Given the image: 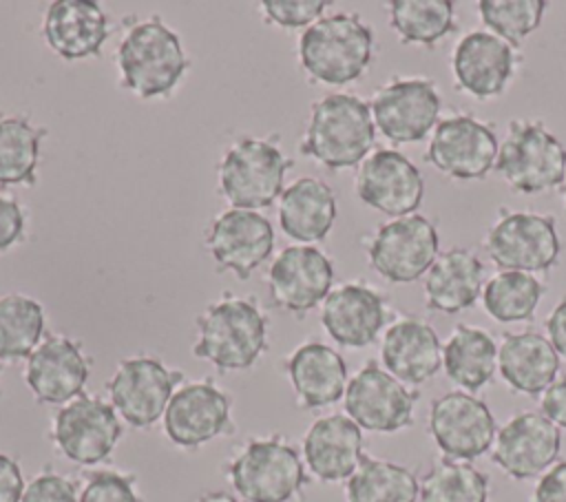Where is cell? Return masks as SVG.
<instances>
[{"instance_id":"obj_9","label":"cell","mask_w":566,"mask_h":502,"mask_svg":"<svg viewBox=\"0 0 566 502\" xmlns=\"http://www.w3.org/2000/svg\"><path fill=\"white\" fill-rule=\"evenodd\" d=\"M369 265L391 283H413L440 254L436 223L424 215H407L376 228L367 239Z\"/></svg>"},{"instance_id":"obj_39","label":"cell","mask_w":566,"mask_h":502,"mask_svg":"<svg viewBox=\"0 0 566 502\" xmlns=\"http://www.w3.org/2000/svg\"><path fill=\"white\" fill-rule=\"evenodd\" d=\"M80 502H142L135 489V478L102 469L93 471L80 493Z\"/></svg>"},{"instance_id":"obj_46","label":"cell","mask_w":566,"mask_h":502,"mask_svg":"<svg viewBox=\"0 0 566 502\" xmlns=\"http://www.w3.org/2000/svg\"><path fill=\"white\" fill-rule=\"evenodd\" d=\"M546 332L548 341L559 354V358H566V299H562L553 312L546 318Z\"/></svg>"},{"instance_id":"obj_48","label":"cell","mask_w":566,"mask_h":502,"mask_svg":"<svg viewBox=\"0 0 566 502\" xmlns=\"http://www.w3.org/2000/svg\"><path fill=\"white\" fill-rule=\"evenodd\" d=\"M562 195H564V201H566V179H564V184H562Z\"/></svg>"},{"instance_id":"obj_45","label":"cell","mask_w":566,"mask_h":502,"mask_svg":"<svg viewBox=\"0 0 566 502\" xmlns=\"http://www.w3.org/2000/svg\"><path fill=\"white\" fill-rule=\"evenodd\" d=\"M542 414L557 425L559 429H566V376L557 378L544 394H542Z\"/></svg>"},{"instance_id":"obj_8","label":"cell","mask_w":566,"mask_h":502,"mask_svg":"<svg viewBox=\"0 0 566 502\" xmlns=\"http://www.w3.org/2000/svg\"><path fill=\"white\" fill-rule=\"evenodd\" d=\"M484 248L500 270L528 274L548 272L562 254L555 217L526 210H502L486 232Z\"/></svg>"},{"instance_id":"obj_42","label":"cell","mask_w":566,"mask_h":502,"mask_svg":"<svg viewBox=\"0 0 566 502\" xmlns=\"http://www.w3.org/2000/svg\"><path fill=\"white\" fill-rule=\"evenodd\" d=\"M24 234V212L11 197L0 195V252L13 248Z\"/></svg>"},{"instance_id":"obj_19","label":"cell","mask_w":566,"mask_h":502,"mask_svg":"<svg viewBox=\"0 0 566 502\" xmlns=\"http://www.w3.org/2000/svg\"><path fill=\"white\" fill-rule=\"evenodd\" d=\"M206 248L219 270H232L245 281L272 257L274 228L256 210L230 208L212 219L206 232Z\"/></svg>"},{"instance_id":"obj_43","label":"cell","mask_w":566,"mask_h":502,"mask_svg":"<svg viewBox=\"0 0 566 502\" xmlns=\"http://www.w3.org/2000/svg\"><path fill=\"white\" fill-rule=\"evenodd\" d=\"M533 502H566V460L555 462L535 484Z\"/></svg>"},{"instance_id":"obj_22","label":"cell","mask_w":566,"mask_h":502,"mask_svg":"<svg viewBox=\"0 0 566 502\" xmlns=\"http://www.w3.org/2000/svg\"><path fill=\"white\" fill-rule=\"evenodd\" d=\"M515 46L491 31L467 33L451 55L455 88L475 100L502 95L515 73Z\"/></svg>"},{"instance_id":"obj_17","label":"cell","mask_w":566,"mask_h":502,"mask_svg":"<svg viewBox=\"0 0 566 502\" xmlns=\"http://www.w3.org/2000/svg\"><path fill=\"white\" fill-rule=\"evenodd\" d=\"M562 449L559 427L542 411H520L497 429L491 460L513 480H528L548 471Z\"/></svg>"},{"instance_id":"obj_25","label":"cell","mask_w":566,"mask_h":502,"mask_svg":"<svg viewBox=\"0 0 566 502\" xmlns=\"http://www.w3.org/2000/svg\"><path fill=\"white\" fill-rule=\"evenodd\" d=\"M380 358L382 367L400 383L420 385L440 372L442 343L427 321L402 316L385 330Z\"/></svg>"},{"instance_id":"obj_5","label":"cell","mask_w":566,"mask_h":502,"mask_svg":"<svg viewBox=\"0 0 566 502\" xmlns=\"http://www.w3.org/2000/svg\"><path fill=\"white\" fill-rule=\"evenodd\" d=\"M495 170L513 192L559 188L566 179V146L539 119H511Z\"/></svg>"},{"instance_id":"obj_6","label":"cell","mask_w":566,"mask_h":502,"mask_svg":"<svg viewBox=\"0 0 566 502\" xmlns=\"http://www.w3.org/2000/svg\"><path fill=\"white\" fill-rule=\"evenodd\" d=\"M228 478L243 502H287L307 482L298 451L283 438H252L230 460Z\"/></svg>"},{"instance_id":"obj_11","label":"cell","mask_w":566,"mask_h":502,"mask_svg":"<svg viewBox=\"0 0 566 502\" xmlns=\"http://www.w3.org/2000/svg\"><path fill=\"white\" fill-rule=\"evenodd\" d=\"M500 142L491 124L469 113L442 117L431 135L427 161L460 181L484 179L497 161Z\"/></svg>"},{"instance_id":"obj_29","label":"cell","mask_w":566,"mask_h":502,"mask_svg":"<svg viewBox=\"0 0 566 502\" xmlns=\"http://www.w3.org/2000/svg\"><path fill=\"white\" fill-rule=\"evenodd\" d=\"M497 372L517 394H544L557 380L559 354L539 332H506L497 345Z\"/></svg>"},{"instance_id":"obj_13","label":"cell","mask_w":566,"mask_h":502,"mask_svg":"<svg viewBox=\"0 0 566 502\" xmlns=\"http://www.w3.org/2000/svg\"><path fill=\"white\" fill-rule=\"evenodd\" d=\"M369 106L376 130L394 144H413L436 128L442 100L431 77H394L374 93Z\"/></svg>"},{"instance_id":"obj_38","label":"cell","mask_w":566,"mask_h":502,"mask_svg":"<svg viewBox=\"0 0 566 502\" xmlns=\"http://www.w3.org/2000/svg\"><path fill=\"white\" fill-rule=\"evenodd\" d=\"M546 7V0H480L478 13L491 33L515 46L539 27Z\"/></svg>"},{"instance_id":"obj_35","label":"cell","mask_w":566,"mask_h":502,"mask_svg":"<svg viewBox=\"0 0 566 502\" xmlns=\"http://www.w3.org/2000/svg\"><path fill=\"white\" fill-rule=\"evenodd\" d=\"M542 294L544 283L537 276L528 272L500 270L484 283L482 305L497 323H522L535 316Z\"/></svg>"},{"instance_id":"obj_1","label":"cell","mask_w":566,"mask_h":502,"mask_svg":"<svg viewBox=\"0 0 566 502\" xmlns=\"http://www.w3.org/2000/svg\"><path fill=\"white\" fill-rule=\"evenodd\" d=\"M376 144L371 106L352 93H329L314 102L298 150L329 170L363 164Z\"/></svg>"},{"instance_id":"obj_7","label":"cell","mask_w":566,"mask_h":502,"mask_svg":"<svg viewBox=\"0 0 566 502\" xmlns=\"http://www.w3.org/2000/svg\"><path fill=\"white\" fill-rule=\"evenodd\" d=\"M292 164L274 139L241 137L226 150L219 166L221 195L232 208H268L281 197L285 170Z\"/></svg>"},{"instance_id":"obj_10","label":"cell","mask_w":566,"mask_h":502,"mask_svg":"<svg viewBox=\"0 0 566 502\" xmlns=\"http://www.w3.org/2000/svg\"><path fill=\"white\" fill-rule=\"evenodd\" d=\"M184 380L179 369L166 367L153 356H130L119 360L106 383L113 409L135 429H146L164 418V411Z\"/></svg>"},{"instance_id":"obj_40","label":"cell","mask_w":566,"mask_h":502,"mask_svg":"<svg viewBox=\"0 0 566 502\" xmlns=\"http://www.w3.org/2000/svg\"><path fill=\"white\" fill-rule=\"evenodd\" d=\"M327 4L325 0H263L261 9L265 20L283 29H298L321 20Z\"/></svg>"},{"instance_id":"obj_32","label":"cell","mask_w":566,"mask_h":502,"mask_svg":"<svg viewBox=\"0 0 566 502\" xmlns=\"http://www.w3.org/2000/svg\"><path fill=\"white\" fill-rule=\"evenodd\" d=\"M345 495L347 502H418V478L398 462L363 456L345 484Z\"/></svg>"},{"instance_id":"obj_23","label":"cell","mask_w":566,"mask_h":502,"mask_svg":"<svg viewBox=\"0 0 566 502\" xmlns=\"http://www.w3.org/2000/svg\"><path fill=\"white\" fill-rule=\"evenodd\" d=\"M389 318L387 299L367 283H343L327 294L321 323L343 347L360 349L371 345Z\"/></svg>"},{"instance_id":"obj_21","label":"cell","mask_w":566,"mask_h":502,"mask_svg":"<svg viewBox=\"0 0 566 502\" xmlns=\"http://www.w3.org/2000/svg\"><path fill=\"white\" fill-rule=\"evenodd\" d=\"M91 360L69 336H46L27 358L24 380L38 402L66 405L84 394Z\"/></svg>"},{"instance_id":"obj_16","label":"cell","mask_w":566,"mask_h":502,"mask_svg":"<svg viewBox=\"0 0 566 502\" xmlns=\"http://www.w3.org/2000/svg\"><path fill=\"white\" fill-rule=\"evenodd\" d=\"M358 199L394 219L413 215L424 197V179L418 166L396 148L369 153L356 175Z\"/></svg>"},{"instance_id":"obj_33","label":"cell","mask_w":566,"mask_h":502,"mask_svg":"<svg viewBox=\"0 0 566 502\" xmlns=\"http://www.w3.org/2000/svg\"><path fill=\"white\" fill-rule=\"evenodd\" d=\"M389 22L402 44L433 49L436 42L455 31L451 0H391Z\"/></svg>"},{"instance_id":"obj_31","label":"cell","mask_w":566,"mask_h":502,"mask_svg":"<svg viewBox=\"0 0 566 502\" xmlns=\"http://www.w3.org/2000/svg\"><path fill=\"white\" fill-rule=\"evenodd\" d=\"M442 367L447 378L462 391H480L497 369L495 338L482 327L458 323L442 345Z\"/></svg>"},{"instance_id":"obj_12","label":"cell","mask_w":566,"mask_h":502,"mask_svg":"<svg viewBox=\"0 0 566 502\" xmlns=\"http://www.w3.org/2000/svg\"><path fill=\"white\" fill-rule=\"evenodd\" d=\"M347 416L367 431L394 433L413 425L418 391L409 389L376 360H367L345 389Z\"/></svg>"},{"instance_id":"obj_44","label":"cell","mask_w":566,"mask_h":502,"mask_svg":"<svg viewBox=\"0 0 566 502\" xmlns=\"http://www.w3.org/2000/svg\"><path fill=\"white\" fill-rule=\"evenodd\" d=\"M24 487L20 464L9 453L0 451V502H20Z\"/></svg>"},{"instance_id":"obj_28","label":"cell","mask_w":566,"mask_h":502,"mask_svg":"<svg viewBox=\"0 0 566 502\" xmlns=\"http://www.w3.org/2000/svg\"><path fill=\"white\" fill-rule=\"evenodd\" d=\"M422 290L431 312L458 314L469 310L482 296L484 263L469 248H449L427 270Z\"/></svg>"},{"instance_id":"obj_20","label":"cell","mask_w":566,"mask_h":502,"mask_svg":"<svg viewBox=\"0 0 566 502\" xmlns=\"http://www.w3.org/2000/svg\"><path fill=\"white\" fill-rule=\"evenodd\" d=\"M334 283V265L314 245H287L268 272L270 296L276 307L303 314L327 299Z\"/></svg>"},{"instance_id":"obj_34","label":"cell","mask_w":566,"mask_h":502,"mask_svg":"<svg viewBox=\"0 0 566 502\" xmlns=\"http://www.w3.org/2000/svg\"><path fill=\"white\" fill-rule=\"evenodd\" d=\"M44 307L18 292L0 296V360L13 363L29 358L42 343Z\"/></svg>"},{"instance_id":"obj_26","label":"cell","mask_w":566,"mask_h":502,"mask_svg":"<svg viewBox=\"0 0 566 502\" xmlns=\"http://www.w3.org/2000/svg\"><path fill=\"white\" fill-rule=\"evenodd\" d=\"M42 33L60 57L84 60L102 53L108 38V20L93 0H55L44 13Z\"/></svg>"},{"instance_id":"obj_27","label":"cell","mask_w":566,"mask_h":502,"mask_svg":"<svg viewBox=\"0 0 566 502\" xmlns=\"http://www.w3.org/2000/svg\"><path fill=\"white\" fill-rule=\"evenodd\" d=\"M285 374L294 387L298 405L321 409L338 402L347 389V363L329 345L307 341L285 360Z\"/></svg>"},{"instance_id":"obj_3","label":"cell","mask_w":566,"mask_h":502,"mask_svg":"<svg viewBox=\"0 0 566 502\" xmlns=\"http://www.w3.org/2000/svg\"><path fill=\"white\" fill-rule=\"evenodd\" d=\"M268 345V323L261 310L239 296H223L197 318L192 354L221 372L250 369Z\"/></svg>"},{"instance_id":"obj_37","label":"cell","mask_w":566,"mask_h":502,"mask_svg":"<svg viewBox=\"0 0 566 502\" xmlns=\"http://www.w3.org/2000/svg\"><path fill=\"white\" fill-rule=\"evenodd\" d=\"M418 502H489V478L471 462L440 458L418 480Z\"/></svg>"},{"instance_id":"obj_2","label":"cell","mask_w":566,"mask_h":502,"mask_svg":"<svg viewBox=\"0 0 566 502\" xmlns=\"http://www.w3.org/2000/svg\"><path fill=\"white\" fill-rule=\"evenodd\" d=\"M374 57V29L358 13H332L307 27L298 40L305 73L321 84L358 80Z\"/></svg>"},{"instance_id":"obj_4","label":"cell","mask_w":566,"mask_h":502,"mask_svg":"<svg viewBox=\"0 0 566 502\" xmlns=\"http://www.w3.org/2000/svg\"><path fill=\"white\" fill-rule=\"evenodd\" d=\"M122 86L142 100L168 97L188 69L179 35L153 15L126 31L117 46Z\"/></svg>"},{"instance_id":"obj_18","label":"cell","mask_w":566,"mask_h":502,"mask_svg":"<svg viewBox=\"0 0 566 502\" xmlns=\"http://www.w3.org/2000/svg\"><path fill=\"white\" fill-rule=\"evenodd\" d=\"M161 420L172 445L184 449L201 447L232 431L230 396L210 378L186 383L172 394Z\"/></svg>"},{"instance_id":"obj_41","label":"cell","mask_w":566,"mask_h":502,"mask_svg":"<svg viewBox=\"0 0 566 502\" xmlns=\"http://www.w3.org/2000/svg\"><path fill=\"white\" fill-rule=\"evenodd\" d=\"M20 502H80V498L73 480L55 471H42L24 487Z\"/></svg>"},{"instance_id":"obj_24","label":"cell","mask_w":566,"mask_h":502,"mask_svg":"<svg viewBox=\"0 0 566 502\" xmlns=\"http://www.w3.org/2000/svg\"><path fill=\"white\" fill-rule=\"evenodd\" d=\"M363 429L347 414L316 418L303 436V458L321 482H340L363 460Z\"/></svg>"},{"instance_id":"obj_14","label":"cell","mask_w":566,"mask_h":502,"mask_svg":"<svg viewBox=\"0 0 566 502\" xmlns=\"http://www.w3.org/2000/svg\"><path fill=\"white\" fill-rule=\"evenodd\" d=\"M51 438L66 460L97 464L117 447L122 422L111 402L82 394L60 407L53 418Z\"/></svg>"},{"instance_id":"obj_15","label":"cell","mask_w":566,"mask_h":502,"mask_svg":"<svg viewBox=\"0 0 566 502\" xmlns=\"http://www.w3.org/2000/svg\"><path fill=\"white\" fill-rule=\"evenodd\" d=\"M429 431L444 458L471 462L493 447L497 427L484 400L455 389L431 402Z\"/></svg>"},{"instance_id":"obj_36","label":"cell","mask_w":566,"mask_h":502,"mask_svg":"<svg viewBox=\"0 0 566 502\" xmlns=\"http://www.w3.org/2000/svg\"><path fill=\"white\" fill-rule=\"evenodd\" d=\"M44 128L22 115L0 117V186L35 184Z\"/></svg>"},{"instance_id":"obj_30","label":"cell","mask_w":566,"mask_h":502,"mask_svg":"<svg viewBox=\"0 0 566 502\" xmlns=\"http://www.w3.org/2000/svg\"><path fill=\"white\" fill-rule=\"evenodd\" d=\"M336 221V197L334 190L316 177H298L281 192L279 223L283 232L312 245L323 241Z\"/></svg>"},{"instance_id":"obj_47","label":"cell","mask_w":566,"mask_h":502,"mask_svg":"<svg viewBox=\"0 0 566 502\" xmlns=\"http://www.w3.org/2000/svg\"><path fill=\"white\" fill-rule=\"evenodd\" d=\"M197 502H243V500L234 498V495L228 493V491H208V493L199 495Z\"/></svg>"}]
</instances>
